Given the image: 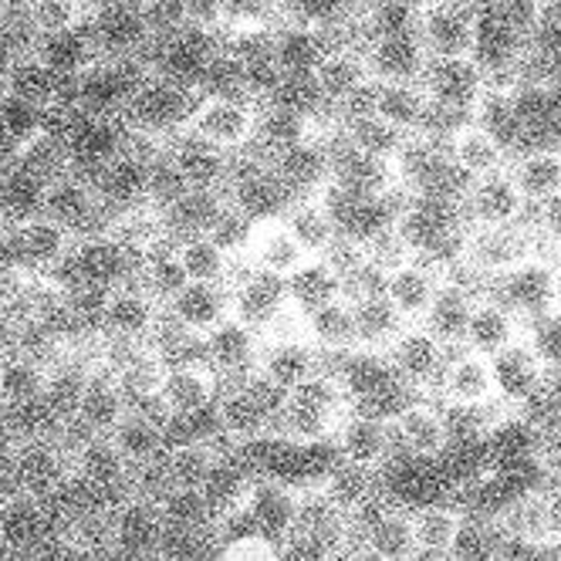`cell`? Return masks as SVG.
Returning <instances> with one entry per match:
<instances>
[{"instance_id":"cell-5","label":"cell","mask_w":561,"mask_h":561,"mask_svg":"<svg viewBox=\"0 0 561 561\" xmlns=\"http://www.w3.org/2000/svg\"><path fill=\"white\" fill-rule=\"evenodd\" d=\"M71 439L65 433L11 436L8 484L45 501H55L71 484Z\"/></svg>"},{"instance_id":"cell-41","label":"cell","mask_w":561,"mask_h":561,"mask_svg":"<svg viewBox=\"0 0 561 561\" xmlns=\"http://www.w3.org/2000/svg\"><path fill=\"white\" fill-rule=\"evenodd\" d=\"M99 0H24L27 37H61L92 24Z\"/></svg>"},{"instance_id":"cell-33","label":"cell","mask_w":561,"mask_h":561,"mask_svg":"<svg viewBox=\"0 0 561 561\" xmlns=\"http://www.w3.org/2000/svg\"><path fill=\"white\" fill-rule=\"evenodd\" d=\"M55 541L68 554H78V558H105V554H115L108 504H89V507L58 514Z\"/></svg>"},{"instance_id":"cell-46","label":"cell","mask_w":561,"mask_h":561,"mask_svg":"<svg viewBox=\"0 0 561 561\" xmlns=\"http://www.w3.org/2000/svg\"><path fill=\"white\" fill-rule=\"evenodd\" d=\"M545 318H561V257H551L548 267V308Z\"/></svg>"},{"instance_id":"cell-43","label":"cell","mask_w":561,"mask_h":561,"mask_svg":"<svg viewBox=\"0 0 561 561\" xmlns=\"http://www.w3.org/2000/svg\"><path fill=\"white\" fill-rule=\"evenodd\" d=\"M45 176L27 163H11L0 173V224H14L31 214H42Z\"/></svg>"},{"instance_id":"cell-44","label":"cell","mask_w":561,"mask_h":561,"mask_svg":"<svg viewBox=\"0 0 561 561\" xmlns=\"http://www.w3.org/2000/svg\"><path fill=\"white\" fill-rule=\"evenodd\" d=\"M217 554L224 561H277V558H285V545L264 531H240L220 541Z\"/></svg>"},{"instance_id":"cell-29","label":"cell","mask_w":561,"mask_h":561,"mask_svg":"<svg viewBox=\"0 0 561 561\" xmlns=\"http://www.w3.org/2000/svg\"><path fill=\"white\" fill-rule=\"evenodd\" d=\"M373 78L376 82H420L430 58L416 37V27L396 31V34H379L373 42L363 45Z\"/></svg>"},{"instance_id":"cell-14","label":"cell","mask_w":561,"mask_h":561,"mask_svg":"<svg viewBox=\"0 0 561 561\" xmlns=\"http://www.w3.org/2000/svg\"><path fill=\"white\" fill-rule=\"evenodd\" d=\"M392 430L399 439V454L420 463H444L454 450V426L447 410L436 399L413 396L392 413Z\"/></svg>"},{"instance_id":"cell-27","label":"cell","mask_w":561,"mask_h":561,"mask_svg":"<svg viewBox=\"0 0 561 561\" xmlns=\"http://www.w3.org/2000/svg\"><path fill=\"white\" fill-rule=\"evenodd\" d=\"M199 355L220 373L224 382H237V379L254 376L257 358H261V339L244 318L230 314L224 325H217L199 342Z\"/></svg>"},{"instance_id":"cell-21","label":"cell","mask_w":561,"mask_h":561,"mask_svg":"<svg viewBox=\"0 0 561 561\" xmlns=\"http://www.w3.org/2000/svg\"><path fill=\"white\" fill-rule=\"evenodd\" d=\"M149 173H152V152H142V149H136L129 142L123 149H115L105 163L92 173L95 190L102 196V207L112 210V214L146 207Z\"/></svg>"},{"instance_id":"cell-17","label":"cell","mask_w":561,"mask_h":561,"mask_svg":"<svg viewBox=\"0 0 561 561\" xmlns=\"http://www.w3.org/2000/svg\"><path fill=\"white\" fill-rule=\"evenodd\" d=\"M535 322L525 314H517L507 301H501L491 288H473L470 311H467V329L460 348H473L484 355H501L520 339H528Z\"/></svg>"},{"instance_id":"cell-2","label":"cell","mask_w":561,"mask_h":561,"mask_svg":"<svg viewBox=\"0 0 561 561\" xmlns=\"http://www.w3.org/2000/svg\"><path fill=\"white\" fill-rule=\"evenodd\" d=\"M264 105L248 95H196L173 139H193L227 156H244L257 146Z\"/></svg>"},{"instance_id":"cell-28","label":"cell","mask_w":561,"mask_h":561,"mask_svg":"<svg viewBox=\"0 0 561 561\" xmlns=\"http://www.w3.org/2000/svg\"><path fill=\"white\" fill-rule=\"evenodd\" d=\"M410 525L416 558H454L467 525V507L457 501H420L410 504Z\"/></svg>"},{"instance_id":"cell-15","label":"cell","mask_w":561,"mask_h":561,"mask_svg":"<svg viewBox=\"0 0 561 561\" xmlns=\"http://www.w3.org/2000/svg\"><path fill=\"white\" fill-rule=\"evenodd\" d=\"M55 531L58 520L51 501L18 488H8V494H0V554H37L55 541Z\"/></svg>"},{"instance_id":"cell-39","label":"cell","mask_w":561,"mask_h":561,"mask_svg":"<svg viewBox=\"0 0 561 561\" xmlns=\"http://www.w3.org/2000/svg\"><path fill=\"white\" fill-rule=\"evenodd\" d=\"M280 214H285V220L291 224V230L301 237V244L314 257H322L335 244V237L342 233L339 230V220H335V214L329 207L325 186L314 190V193H301V196L288 199V207L280 210Z\"/></svg>"},{"instance_id":"cell-22","label":"cell","mask_w":561,"mask_h":561,"mask_svg":"<svg viewBox=\"0 0 561 561\" xmlns=\"http://www.w3.org/2000/svg\"><path fill=\"white\" fill-rule=\"evenodd\" d=\"M460 210L467 227H507L528 220V204L511 180V170L467 180L460 193Z\"/></svg>"},{"instance_id":"cell-32","label":"cell","mask_w":561,"mask_h":561,"mask_svg":"<svg viewBox=\"0 0 561 561\" xmlns=\"http://www.w3.org/2000/svg\"><path fill=\"white\" fill-rule=\"evenodd\" d=\"M173 257H176L183 277L196 280V285H233V277H237L233 254L207 230L176 237L173 240Z\"/></svg>"},{"instance_id":"cell-35","label":"cell","mask_w":561,"mask_h":561,"mask_svg":"<svg viewBox=\"0 0 561 561\" xmlns=\"http://www.w3.org/2000/svg\"><path fill=\"white\" fill-rule=\"evenodd\" d=\"M308 332L314 348L325 358H352L358 355V335H355V311H352V295L342 291L308 311Z\"/></svg>"},{"instance_id":"cell-4","label":"cell","mask_w":561,"mask_h":561,"mask_svg":"<svg viewBox=\"0 0 561 561\" xmlns=\"http://www.w3.org/2000/svg\"><path fill=\"white\" fill-rule=\"evenodd\" d=\"M193 102H196V92L190 85L146 65L139 85L133 89L129 105L123 112V129L133 136H142L146 142L167 146L176 136Z\"/></svg>"},{"instance_id":"cell-8","label":"cell","mask_w":561,"mask_h":561,"mask_svg":"<svg viewBox=\"0 0 561 561\" xmlns=\"http://www.w3.org/2000/svg\"><path fill=\"white\" fill-rule=\"evenodd\" d=\"M233 261L244 271L291 280L314 261V254L301 244V237L291 230L285 214H267V217H254L244 248L237 251Z\"/></svg>"},{"instance_id":"cell-45","label":"cell","mask_w":561,"mask_h":561,"mask_svg":"<svg viewBox=\"0 0 561 561\" xmlns=\"http://www.w3.org/2000/svg\"><path fill=\"white\" fill-rule=\"evenodd\" d=\"M541 525L545 541L551 545V558L561 545V484H541Z\"/></svg>"},{"instance_id":"cell-25","label":"cell","mask_w":561,"mask_h":561,"mask_svg":"<svg viewBox=\"0 0 561 561\" xmlns=\"http://www.w3.org/2000/svg\"><path fill=\"white\" fill-rule=\"evenodd\" d=\"M227 444L220 436H180L170 439L167 454L159 457V477L163 488H204L210 484L214 470L227 457Z\"/></svg>"},{"instance_id":"cell-6","label":"cell","mask_w":561,"mask_h":561,"mask_svg":"<svg viewBox=\"0 0 561 561\" xmlns=\"http://www.w3.org/2000/svg\"><path fill=\"white\" fill-rule=\"evenodd\" d=\"M447 280H450V261L430 254H410L407 261L379 271V288L407 325L426 322Z\"/></svg>"},{"instance_id":"cell-26","label":"cell","mask_w":561,"mask_h":561,"mask_svg":"<svg viewBox=\"0 0 561 561\" xmlns=\"http://www.w3.org/2000/svg\"><path fill=\"white\" fill-rule=\"evenodd\" d=\"M167 314L196 342H204L217 325L233 314V285H186L167 301Z\"/></svg>"},{"instance_id":"cell-11","label":"cell","mask_w":561,"mask_h":561,"mask_svg":"<svg viewBox=\"0 0 561 561\" xmlns=\"http://www.w3.org/2000/svg\"><path fill=\"white\" fill-rule=\"evenodd\" d=\"M450 352L454 348L439 342L426 325H407L392 339V345L382 352V358H386L392 379L403 386L410 396L433 399L436 382H439V376H444Z\"/></svg>"},{"instance_id":"cell-31","label":"cell","mask_w":561,"mask_h":561,"mask_svg":"<svg viewBox=\"0 0 561 561\" xmlns=\"http://www.w3.org/2000/svg\"><path fill=\"white\" fill-rule=\"evenodd\" d=\"M454 167L467 176V180H477V176H491L497 170H507L511 163V152L507 146L491 133L484 129L480 123H473V118H467V123H460L447 139H444Z\"/></svg>"},{"instance_id":"cell-19","label":"cell","mask_w":561,"mask_h":561,"mask_svg":"<svg viewBox=\"0 0 561 561\" xmlns=\"http://www.w3.org/2000/svg\"><path fill=\"white\" fill-rule=\"evenodd\" d=\"M112 538H115V554L123 558H159L167 541V525L159 514L156 497L142 491H123L112 504Z\"/></svg>"},{"instance_id":"cell-20","label":"cell","mask_w":561,"mask_h":561,"mask_svg":"<svg viewBox=\"0 0 561 561\" xmlns=\"http://www.w3.org/2000/svg\"><path fill=\"white\" fill-rule=\"evenodd\" d=\"M71 480L89 488L102 501H115L123 491H129L133 467L118 454V447L108 439V433H85L71 439Z\"/></svg>"},{"instance_id":"cell-13","label":"cell","mask_w":561,"mask_h":561,"mask_svg":"<svg viewBox=\"0 0 561 561\" xmlns=\"http://www.w3.org/2000/svg\"><path fill=\"white\" fill-rule=\"evenodd\" d=\"M311 85L322 95V102L332 112L358 108V102H369V92L376 85L366 48L358 42H339L332 45L318 65L311 68Z\"/></svg>"},{"instance_id":"cell-7","label":"cell","mask_w":561,"mask_h":561,"mask_svg":"<svg viewBox=\"0 0 561 561\" xmlns=\"http://www.w3.org/2000/svg\"><path fill=\"white\" fill-rule=\"evenodd\" d=\"M163 301H159L136 274L115 280L112 288H105L102 305H99V318L95 329L123 345H139L149 342L163 322Z\"/></svg>"},{"instance_id":"cell-18","label":"cell","mask_w":561,"mask_h":561,"mask_svg":"<svg viewBox=\"0 0 561 561\" xmlns=\"http://www.w3.org/2000/svg\"><path fill=\"white\" fill-rule=\"evenodd\" d=\"M129 392H126V382H123V373H118L115 358H92L89 363V373H85V386H82V396H78V407H75V416H71V426L68 430H78V433H108L118 416L129 410Z\"/></svg>"},{"instance_id":"cell-9","label":"cell","mask_w":561,"mask_h":561,"mask_svg":"<svg viewBox=\"0 0 561 561\" xmlns=\"http://www.w3.org/2000/svg\"><path fill=\"white\" fill-rule=\"evenodd\" d=\"M329 450L335 454L339 463H348L355 470L382 477L396 463V454H399L392 416L382 413V410L355 407L342 420V426L335 430V439H332Z\"/></svg>"},{"instance_id":"cell-34","label":"cell","mask_w":561,"mask_h":561,"mask_svg":"<svg viewBox=\"0 0 561 561\" xmlns=\"http://www.w3.org/2000/svg\"><path fill=\"white\" fill-rule=\"evenodd\" d=\"M352 295V311H355V335H358V355H382L392 339L407 329L399 311L389 305L382 288H363L348 291Z\"/></svg>"},{"instance_id":"cell-30","label":"cell","mask_w":561,"mask_h":561,"mask_svg":"<svg viewBox=\"0 0 561 561\" xmlns=\"http://www.w3.org/2000/svg\"><path fill=\"white\" fill-rule=\"evenodd\" d=\"M366 108L382 123L407 136H426L430 126V95L423 82H376Z\"/></svg>"},{"instance_id":"cell-24","label":"cell","mask_w":561,"mask_h":561,"mask_svg":"<svg viewBox=\"0 0 561 561\" xmlns=\"http://www.w3.org/2000/svg\"><path fill=\"white\" fill-rule=\"evenodd\" d=\"M108 439L118 447V454L129 460V467L139 470L167 454L170 426H167V416L152 403H129V410L108 430Z\"/></svg>"},{"instance_id":"cell-10","label":"cell","mask_w":561,"mask_h":561,"mask_svg":"<svg viewBox=\"0 0 561 561\" xmlns=\"http://www.w3.org/2000/svg\"><path fill=\"white\" fill-rule=\"evenodd\" d=\"M224 389L220 373L207 363L204 355H186L167 366L159 389L152 396V407L167 420H193L207 416Z\"/></svg>"},{"instance_id":"cell-47","label":"cell","mask_w":561,"mask_h":561,"mask_svg":"<svg viewBox=\"0 0 561 561\" xmlns=\"http://www.w3.org/2000/svg\"><path fill=\"white\" fill-rule=\"evenodd\" d=\"M403 4H407V8H410V11H413L416 18H420L423 11H430V8H436V4H439V0H403Z\"/></svg>"},{"instance_id":"cell-37","label":"cell","mask_w":561,"mask_h":561,"mask_svg":"<svg viewBox=\"0 0 561 561\" xmlns=\"http://www.w3.org/2000/svg\"><path fill=\"white\" fill-rule=\"evenodd\" d=\"M339 136L366 156H376V159H386V163H399L410 146L413 136L392 129L389 123H382L379 115H373L369 108H348L342 118H339Z\"/></svg>"},{"instance_id":"cell-16","label":"cell","mask_w":561,"mask_h":561,"mask_svg":"<svg viewBox=\"0 0 561 561\" xmlns=\"http://www.w3.org/2000/svg\"><path fill=\"white\" fill-rule=\"evenodd\" d=\"M89 34L99 58L146 61L152 48V31L146 24L139 0H99Z\"/></svg>"},{"instance_id":"cell-42","label":"cell","mask_w":561,"mask_h":561,"mask_svg":"<svg viewBox=\"0 0 561 561\" xmlns=\"http://www.w3.org/2000/svg\"><path fill=\"white\" fill-rule=\"evenodd\" d=\"M27 48L42 58L51 71H58L68 82H75L89 65L99 61L95 45H92V34L85 31H75V34H61V37H27Z\"/></svg>"},{"instance_id":"cell-3","label":"cell","mask_w":561,"mask_h":561,"mask_svg":"<svg viewBox=\"0 0 561 561\" xmlns=\"http://www.w3.org/2000/svg\"><path fill=\"white\" fill-rule=\"evenodd\" d=\"M277 399H280V392L274 386H267L261 376L224 382L217 403H214V420H217V433L224 444L227 447L274 444Z\"/></svg>"},{"instance_id":"cell-12","label":"cell","mask_w":561,"mask_h":561,"mask_svg":"<svg viewBox=\"0 0 561 561\" xmlns=\"http://www.w3.org/2000/svg\"><path fill=\"white\" fill-rule=\"evenodd\" d=\"M433 399L444 410H473V407H491V403H511L501 389L494 358L484 352H473V348L450 352Z\"/></svg>"},{"instance_id":"cell-40","label":"cell","mask_w":561,"mask_h":561,"mask_svg":"<svg viewBox=\"0 0 561 561\" xmlns=\"http://www.w3.org/2000/svg\"><path fill=\"white\" fill-rule=\"evenodd\" d=\"M51 366L37 363L24 352L0 355V413H11L45 399Z\"/></svg>"},{"instance_id":"cell-1","label":"cell","mask_w":561,"mask_h":561,"mask_svg":"<svg viewBox=\"0 0 561 561\" xmlns=\"http://www.w3.org/2000/svg\"><path fill=\"white\" fill-rule=\"evenodd\" d=\"M355 392L342 369H314L301 382L288 386L277 399V433L274 444L288 447H332L335 430L355 410Z\"/></svg>"},{"instance_id":"cell-23","label":"cell","mask_w":561,"mask_h":561,"mask_svg":"<svg viewBox=\"0 0 561 561\" xmlns=\"http://www.w3.org/2000/svg\"><path fill=\"white\" fill-rule=\"evenodd\" d=\"M42 214L61 220L65 227L78 233H95V220L105 214L102 196L95 190V180L82 170H61L45 180V196H42Z\"/></svg>"},{"instance_id":"cell-36","label":"cell","mask_w":561,"mask_h":561,"mask_svg":"<svg viewBox=\"0 0 561 561\" xmlns=\"http://www.w3.org/2000/svg\"><path fill=\"white\" fill-rule=\"evenodd\" d=\"M507 170H511L514 186L520 190V196H525L528 214L561 193V156L554 146L514 152Z\"/></svg>"},{"instance_id":"cell-38","label":"cell","mask_w":561,"mask_h":561,"mask_svg":"<svg viewBox=\"0 0 561 561\" xmlns=\"http://www.w3.org/2000/svg\"><path fill=\"white\" fill-rule=\"evenodd\" d=\"M167 535H210L217 525V507L204 488H163L156 494ZM217 541V538H214Z\"/></svg>"}]
</instances>
